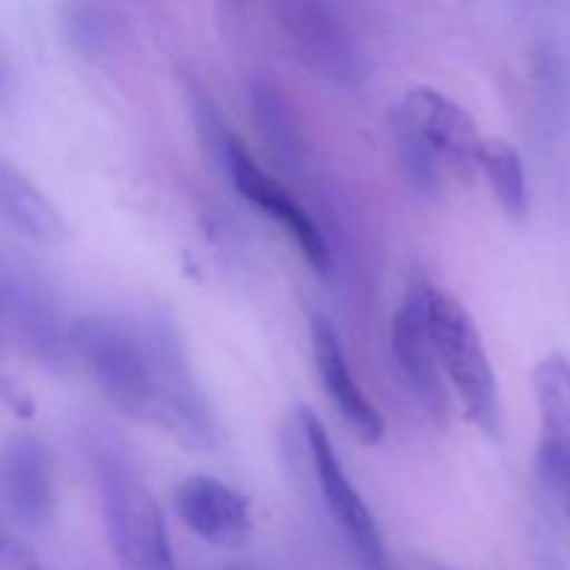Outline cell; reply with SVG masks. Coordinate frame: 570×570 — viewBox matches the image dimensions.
<instances>
[{
  "mask_svg": "<svg viewBox=\"0 0 570 570\" xmlns=\"http://www.w3.org/2000/svg\"><path fill=\"white\" fill-rule=\"evenodd\" d=\"M426 321L445 384L462 401L465 415L476 423L479 432L501 440L504 415H501L499 382L471 312L460 298L426 284Z\"/></svg>",
  "mask_w": 570,
  "mask_h": 570,
  "instance_id": "cell-4",
  "label": "cell"
},
{
  "mask_svg": "<svg viewBox=\"0 0 570 570\" xmlns=\"http://www.w3.org/2000/svg\"><path fill=\"white\" fill-rule=\"evenodd\" d=\"M6 343V321H3V298H0V345Z\"/></svg>",
  "mask_w": 570,
  "mask_h": 570,
  "instance_id": "cell-22",
  "label": "cell"
},
{
  "mask_svg": "<svg viewBox=\"0 0 570 570\" xmlns=\"http://www.w3.org/2000/svg\"><path fill=\"white\" fill-rule=\"evenodd\" d=\"M399 161L412 187L434 195L449 181L468 184L479 173V134L473 117L449 95L412 87L393 115Z\"/></svg>",
  "mask_w": 570,
  "mask_h": 570,
  "instance_id": "cell-2",
  "label": "cell"
},
{
  "mask_svg": "<svg viewBox=\"0 0 570 570\" xmlns=\"http://www.w3.org/2000/svg\"><path fill=\"white\" fill-rule=\"evenodd\" d=\"M312 337V356H315V367L321 373L323 390L328 393L332 404L337 406L340 417L345 426L356 434L365 445L382 443L384 438V417L379 406L365 395V390L356 382L354 371H351L348 360H345L343 343H340L337 332L328 323V317L312 315L309 323Z\"/></svg>",
  "mask_w": 570,
  "mask_h": 570,
  "instance_id": "cell-13",
  "label": "cell"
},
{
  "mask_svg": "<svg viewBox=\"0 0 570 570\" xmlns=\"http://www.w3.org/2000/svg\"><path fill=\"white\" fill-rule=\"evenodd\" d=\"M89 460L120 570H178L159 504L126 451L109 438H92Z\"/></svg>",
  "mask_w": 570,
  "mask_h": 570,
  "instance_id": "cell-3",
  "label": "cell"
},
{
  "mask_svg": "<svg viewBox=\"0 0 570 570\" xmlns=\"http://www.w3.org/2000/svg\"><path fill=\"white\" fill-rule=\"evenodd\" d=\"M276 14L301 59L323 78L348 83L356 76V56L326 0H276Z\"/></svg>",
  "mask_w": 570,
  "mask_h": 570,
  "instance_id": "cell-12",
  "label": "cell"
},
{
  "mask_svg": "<svg viewBox=\"0 0 570 570\" xmlns=\"http://www.w3.org/2000/svg\"><path fill=\"white\" fill-rule=\"evenodd\" d=\"M562 499H566V507H568V512H570V490H568L566 495H562Z\"/></svg>",
  "mask_w": 570,
  "mask_h": 570,
  "instance_id": "cell-23",
  "label": "cell"
},
{
  "mask_svg": "<svg viewBox=\"0 0 570 570\" xmlns=\"http://www.w3.org/2000/svg\"><path fill=\"white\" fill-rule=\"evenodd\" d=\"M393 354L412 399L432 417L445 421L451 410L449 384L434 351L426 321V284L410 287L393 317Z\"/></svg>",
  "mask_w": 570,
  "mask_h": 570,
  "instance_id": "cell-8",
  "label": "cell"
},
{
  "mask_svg": "<svg viewBox=\"0 0 570 570\" xmlns=\"http://www.w3.org/2000/svg\"><path fill=\"white\" fill-rule=\"evenodd\" d=\"M6 89H9V72H6L3 59H0V95H3Z\"/></svg>",
  "mask_w": 570,
  "mask_h": 570,
  "instance_id": "cell-21",
  "label": "cell"
},
{
  "mask_svg": "<svg viewBox=\"0 0 570 570\" xmlns=\"http://www.w3.org/2000/svg\"><path fill=\"white\" fill-rule=\"evenodd\" d=\"M0 570H48L28 540L17 534L14 521L0 507Z\"/></svg>",
  "mask_w": 570,
  "mask_h": 570,
  "instance_id": "cell-19",
  "label": "cell"
},
{
  "mask_svg": "<svg viewBox=\"0 0 570 570\" xmlns=\"http://www.w3.org/2000/svg\"><path fill=\"white\" fill-rule=\"evenodd\" d=\"M187 100H189V111H193L195 128H198V139L200 145H204L206 156L212 159V165L223 167V156H226V148L228 142H232L234 134L228 131V126L223 122L212 95L206 92L195 78H187Z\"/></svg>",
  "mask_w": 570,
  "mask_h": 570,
  "instance_id": "cell-18",
  "label": "cell"
},
{
  "mask_svg": "<svg viewBox=\"0 0 570 570\" xmlns=\"http://www.w3.org/2000/svg\"><path fill=\"white\" fill-rule=\"evenodd\" d=\"M434 570H449V568H434Z\"/></svg>",
  "mask_w": 570,
  "mask_h": 570,
  "instance_id": "cell-24",
  "label": "cell"
},
{
  "mask_svg": "<svg viewBox=\"0 0 570 570\" xmlns=\"http://www.w3.org/2000/svg\"><path fill=\"white\" fill-rule=\"evenodd\" d=\"M532 387L540 410L538 479L562 499L570 490V356L562 351L543 356Z\"/></svg>",
  "mask_w": 570,
  "mask_h": 570,
  "instance_id": "cell-10",
  "label": "cell"
},
{
  "mask_svg": "<svg viewBox=\"0 0 570 570\" xmlns=\"http://www.w3.org/2000/svg\"><path fill=\"white\" fill-rule=\"evenodd\" d=\"M6 340L20 345L37 365L67 371L72 365L70 326H65L53 301L33 282L0 271Z\"/></svg>",
  "mask_w": 570,
  "mask_h": 570,
  "instance_id": "cell-7",
  "label": "cell"
},
{
  "mask_svg": "<svg viewBox=\"0 0 570 570\" xmlns=\"http://www.w3.org/2000/svg\"><path fill=\"white\" fill-rule=\"evenodd\" d=\"M0 399H3L6 404L17 412V415H22V417L31 415V399H28V393L20 387V384H14L11 379H6V376H0Z\"/></svg>",
  "mask_w": 570,
  "mask_h": 570,
  "instance_id": "cell-20",
  "label": "cell"
},
{
  "mask_svg": "<svg viewBox=\"0 0 570 570\" xmlns=\"http://www.w3.org/2000/svg\"><path fill=\"white\" fill-rule=\"evenodd\" d=\"M56 479L48 449L33 434H17L0 451V507L26 529H42L56 515Z\"/></svg>",
  "mask_w": 570,
  "mask_h": 570,
  "instance_id": "cell-9",
  "label": "cell"
},
{
  "mask_svg": "<svg viewBox=\"0 0 570 570\" xmlns=\"http://www.w3.org/2000/svg\"><path fill=\"white\" fill-rule=\"evenodd\" d=\"M70 348L122 415L161 429L193 451L215 445L209 404L170 323L131 326L120 317L83 315L70 323Z\"/></svg>",
  "mask_w": 570,
  "mask_h": 570,
  "instance_id": "cell-1",
  "label": "cell"
},
{
  "mask_svg": "<svg viewBox=\"0 0 570 570\" xmlns=\"http://www.w3.org/2000/svg\"><path fill=\"white\" fill-rule=\"evenodd\" d=\"M0 223L42 245H61L70 237L67 220L48 195L6 159H0Z\"/></svg>",
  "mask_w": 570,
  "mask_h": 570,
  "instance_id": "cell-14",
  "label": "cell"
},
{
  "mask_svg": "<svg viewBox=\"0 0 570 570\" xmlns=\"http://www.w3.org/2000/svg\"><path fill=\"white\" fill-rule=\"evenodd\" d=\"M250 100H254L256 126H259L262 134H265L267 145H271L282 159H298L301 156L298 122H295L287 100L278 95V89L267 81H256L254 89H250Z\"/></svg>",
  "mask_w": 570,
  "mask_h": 570,
  "instance_id": "cell-16",
  "label": "cell"
},
{
  "mask_svg": "<svg viewBox=\"0 0 570 570\" xmlns=\"http://www.w3.org/2000/svg\"><path fill=\"white\" fill-rule=\"evenodd\" d=\"M220 170L226 173V178L234 184V189H237L250 206H256V209L265 212L271 220H276L278 226L287 228V234L293 237V243L298 245V250L304 254V259L309 262L312 271L326 276L328 267H332V250H328V243L321 234V228H317L315 220L301 209L298 200L284 189L282 181L267 176V173L256 165L254 156L245 150V145L239 142L237 137H232V142H228Z\"/></svg>",
  "mask_w": 570,
  "mask_h": 570,
  "instance_id": "cell-6",
  "label": "cell"
},
{
  "mask_svg": "<svg viewBox=\"0 0 570 570\" xmlns=\"http://www.w3.org/2000/svg\"><path fill=\"white\" fill-rule=\"evenodd\" d=\"M173 510L195 538L217 549H243L254 534L248 499L206 473H193L178 482Z\"/></svg>",
  "mask_w": 570,
  "mask_h": 570,
  "instance_id": "cell-11",
  "label": "cell"
},
{
  "mask_svg": "<svg viewBox=\"0 0 570 570\" xmlns=\"http://www.w3.org/2000/svg\"><path fill=\"white\" fill-rule=\"evenodd\" d=\"M298 426L312 462V473H315L317 493H321L323 504H326L328 515L334 518L343 538L354 549L356 562H360L362 570H393L382 529H379L376 518H373L371 507L365 504L360 490L345 476L343 462H340L323 423L309 410H301Z\"/></svg>",
  "mask_w": 570,
  "mask_h": 570,
  "instance_id": "cell-5",
  "label": "cell"
},
{
  "mask_svg": "<svg viewBox=\"0 0 570 570\" xmlns=\"http://www.w3.org/2000/svg\"><path fill=\"white\" fill-rule=\"evenodd\" d=\"M479 173H484L501 209L512 220H527L529 184L521 154L510 142H504V139H482V148H479Z\"/></svg>",
  "mask_w": 570,
  "mask_h": 570,
  "instance_id": "cell-15",
  "label": "cell"
},
{
  "mask_svg": "<svg viewBox=\"0 0 570 570\" xmlns=\"http://www.w3.org/2000/svg\"><path fill=\"white\" fill-rule=\"evenodd\" d=\"M67 39L83 56L104 53L111 39V20L95 0H70L61 14Z\"/></svg>",
  "mask_w": 570,
  "mask_h": 570,
  "instance_id": "cell-17",
  "label": "cell"
}]
</instances>
